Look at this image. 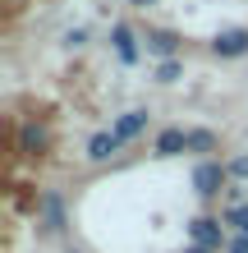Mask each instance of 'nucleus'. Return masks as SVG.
I'll use <instances>...</instances> for the list:
<instances>
[{"label": "nucleus", "mask_w": 248, "mask_h": 253, "mask_svg": "<svg viewBox=\"0 0 248 253\" xmlns=\"http://www.w3.org/2000/svg\"><path fill=\"white\" fill-rule=\"evenodd\" d=\"M184 253H216V249H198V244H193V249H184Z\"/></svg>", "instance_id": "17"}, {"label": "nucleus", "mask_w": 248, "mask_h": 253, "mask_svg": "<svg viewBox=\"0 0 248 253\" xmlns=\"http://www.w3.org/2000/svg\"><path fill=\"white\" fill-rule=\"evenodd\" d=\"M230 175H235V180H248V157H235V161H230Z\"/></svg>", "instance_id": "14"}, {"label": "nucleus", "mask_w": 248, "mask_h": 253, "mask_svg": "<svg viewBox=\"0 0 248 253\" xmlns=\"http://www.w3.org/2000/svg\"><path fill=\"white\" fill-rule=\"evenodd\" d=\"M41 207H46V226H51V230H60V226H65V216H60V198H46Z\"/></svg>", "instance_id": "10"}, {"label": "nucleus", "mask_w": 248, "mask_h": 253, "mask_svg": "<svg viewBox=\"0 0 248 253\" xmlns=\"http://www.w3.org/2000/svg\"><path fill=\"white\" fill-rule=\"evenodd\" d=\"M129 5H138V9H147V5H156V0H129Z\"/></svg>", "instance_id": "16"}, {"label": "nucleus", "mask_w": 248, "mask_h": 253, "mask_svg": "<svg viewBox=\"0 0 248 253\" xmlns=\"http://www.w3.org/2000/svg\"><path fill=\"white\" fill-rule=\"evenodd\" d=\"M19 147H23V152H33V157H37L41 147H46V133H41L37 125H28V129H23V138H19Z\"/></svg>", "instance_id": "9"}, {"label": "nucleus", "mask_w": 248, "mask_h": 253, "mask_svg": "<svg viewBox=\"0 0 248 253\" xmlns=\"http://www.w3.org/2000/svg\"><path fill=\"white\" fill-rule=\"evenodd\" d=\"M147 51H152V55H166V60H175V51H179V37L166 33V28H161V33H147Z\"/></svg>", "instance_id": "6"}, {"label": "nucleus", "mask_w": 248, "mask_h": 253, "mask_svg": "<svg viewBox=\"0 0 248 253\" xmlns=\"http://www.w3.org/2000/svg\"><path fill=\"white\" fill-rule=\"evenodd\" d=\"M188 235H193V244H198V249H216V253H221V221L198 216L193 226H188Z\"/></svg>", "instance_id": "2"}, {"label": "nucleus", "mask_w": 248, "mask_h": 253, "mask_svg": "<svg viewBox=\"0 0 248 253\" xmlns=\"http://www.w3.org/2000/svg\"><path fill=\"white\" fill-rule=\"evenodd\" d=\"M212 51L221 55V60H235V55H244V51H248V28H225V33H216Z\"/></svg>", "instance_id": "1"}, {"label": "nucleus", "mask_w": 248, "mask_h": 253, "mask_svg": "<svg viewBox=\"0 0 248 253\" xmlns=\"http://www.w3.org/2000/svg\"><path fill=\"white\" fill-rule=\"evenodd\" d=\"M120 147H124V138H120V133H92V143H87V157H92V161H106V157H115V152H120Z\"/></svg>", "instance_id": "4"}, {"label": "nucleus", "mask_w": 248, "mask_h": 253, "mask_svg": "<svg viewBox=\"0 0 248 253\" xmlns=\"http://www.w3.org/2000/svg\"><path fill=\"white\" fill-rule=\"evenodd\" d=\"M225 175H230V170H221L216 161H202V166L193 170V189H198V193H216V189H221V180H225Z\"/></svg>", "instance_id": "3"}, {"label": "nucleus", "mask_w": 248, "mask_h": 253, "mask_svg": "<svg viewBox=\"0 0 248 253\" xmlns=\"http://www.w3.org/2000/svg\"><path fill=\"white\" fill-rule=\"evenodd\" d=\"M179 79V60H161V69H156V83H175Z\"/></svg>", "instance_id": "13"}, {"label": "nucleus", "mask_w": 248, "mask_h": 253, "mask_svg": "<svg viewBox=\"0 0 248 253\" xmlns=\"http://www.w3.org/2000/svg\"><path fill=\"white\" fill-rule=\"evenodd\" d=\"M110 42H115V51H120V60H124V65H134V60H138V42H134V33H129L124 23H115V28H110Z\"/></svg>", "instance_id": "5"}, {"label": "nucleus", "mask_w": 248, "mask_h": 253, "mask_svg": "<svg viewBox=\"0 0 248 253\" xmlns=\"http://www.w3.org/2000/svg\"><path fill=\"white\" fill-rule=\"evenodd\" d=\"M230 253H248V235H239V240L230 244Z\"/></svg>", "instance_id": "15"}, {"label": "nucleus", "mask_w": 248, "mask_h": 253, "mask_svg": "<svg viewBox=\"0 0 248 253\" xmlns=\"http://www.w3.org/2000/svg\"><path fill=\"white\" fill-rule=\"evenodd\" d=\"M212 143H216V138H212L207 129H193V133H188V147H193V152H207Z\"/></svg>", "instance_id": "12"}, {"label": "nucleus", "mask_w": 248, "mask_h": 253, "mask_svg": "<svg viewBox=\"0 0 248 253\" xmlns=\"http://www.w3.org/2000/svg\"><path fill=\"white\" fill-rule=\"evenodd\" d=\"M147 129V111H129V115H120V125H115V133L129 143V138H138V133Z\"/></svg>", "instance_id": "7"}, {"label": "nucleus", "mask_w": 248, "mask_h": 253, "mask_svg": "<svg viewBox=\"0 0 248 253\" xmlns=\"http://www.w3.org/2000/svg\"><path fill=\"white\" fill-rule=\"evenodd\" d=\"M225 221H230V226H235L239 235H248V207H230V212H225Z\"/></svg>", "instance_id": "11"}, {"label": "nucleus", "mask_w": 248, "mask_h": 253, "mask_svg": "<svg viewBox=\"0 0 248 253\" xmlns=\"http://www.w3.org/2000/svg\"><path fill=\"white\" fill-rule=\"evenodd\" d=\"M188 147V133L184 129H166L161 138H156V157H175V152H184Z\"/></svg>", "instance_id": "8"}]
</instances>
